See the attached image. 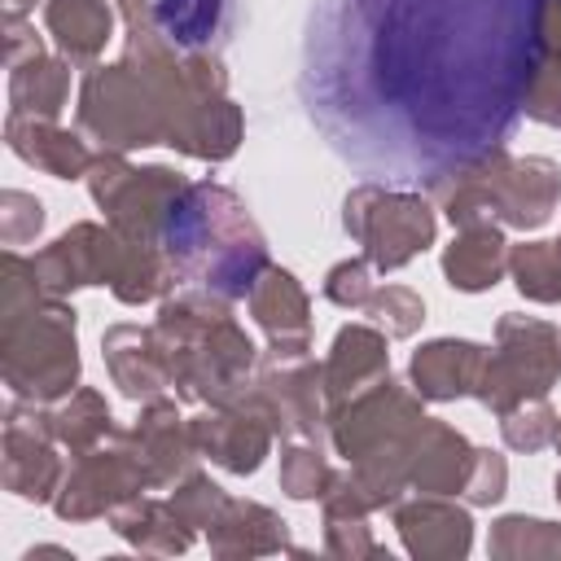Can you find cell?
I'll list each match as a JSON object with an SVG mask.
<instances>
[{"label": "cell", "instance_id": "cell-14", "mask_svg": "<svg viewBox=\"0 0 561 561\" xmlns=\"http://www.w3.org/2000/svg\"><path fill=\"white\" fill-rule=\"evenodd\" d=\"M473 460H478V451L456 430H447L443 421H425L412 438L408 482H416L421 491H465Z\"/></svg>", "mask_w": 561, "mask_h": 561}, {"label": "cell", "instance_id": "cell-18", "mask_svg": "<svg viewBox=\"0 0 561 561\" xmlns=\"http://www.w3.org/2000/svg\"><path fill=\"white\" fill-rule=\"evenodd\" d=\"M504 267H508V250H504V237H500L495 224H469V228H460V241H451L447 254H443L447 285L451 289H465V294H478V289L495 285Z\"/></svg>", "mask_w": 561, "mask_h": 561}, {"label": "cell", "instance_id": "cell-25", "mask_svg": "<svg viewBox=\"0 0 561 561\" xmlns=\"http://www.w3.org/2000/svg\"><path fill=\"white\" fill-rule=\"evenodd\" d=\"M329 482H333V473H329V465L320 460L316 447H307V443H289L285 447V456H280V486L294 500H316V495L329 491Z\"/></svg>", "mask_w": 561, "mask_h": 561}, {"label": "cell", "instance_id": "cell-13", "mask_svg": "<svg viewBox=\"0 0 561 561\" xmlns=\"http://www.w3.org/2000/svg\"><path fill=\"white\" fill-rule=\"evenodd\" d=\"M486 368V351L473 342L438 337L412 355V386L421 399H456V394H478Z\"/></svg>", "mask_w": 561, "mask_h": 561}, {"label": "cell", "instance_id": "cell-28", "mask_svg": "<svg viewBox=\"0 0 561 561\" xmlns=\"http://www.w3.org/2000/svg\"><path fill=\"white\" fill-rule=\"evenodd\" d=\"M548 438H557V416L543 399H526L504 412V443L517 451H539Z\"/></svg>", "mask_w": 561, "mask_h": 561}, {"label": "cell", "instance_id": "cell-31", "mask_svg": "<svg viewBox=\"0 0 561 561\" xmlns=\"http://www.w3.org/2000/svg\"><path fill=\"white\" fill-rule=\"evenodd\" d=\"M504 478H508L504 460H500L495 451H478V460H473V473H469V486H465V495H469L473 504H495V500L504 495Z\"/></svg>", "mask_w": 561, "mask_h": 561}, {"label": "cell", "instance_id": "cell-8", "mask_svg": "<svg viewBox=\"0 0 561 561\" xmlns=\"http://www.w3.org/2000/svg\"><path fill=\"white\" fill-rule=\"evenodd\" d=\"M272 430L276 425L267 421L259 394H250L245 403H215V412H206L188 425L193 447L206 451L215 465H224L232 473H254L259 469Z\"/></svg>", "mask_w": 561, "mask_h": 561}, {"label": "cell", "instance_id": "cell-33", "mask_svg": "<svg viewBox=\"0 0 561 561\" xmlns=\"http://www.w3.org/2000/svg\"><path fill=\"white\" fill-rule=\"evenodd\" d=\"M557 500H561V473H557Z\"/></svg>", "mask_w": 561, "mask_h": 561}, {"label": "cell", "instance_id": "cell-11", "mask_svg": "<svg viewBox=\"0 0 561 561\" xmlns=\"http://www.w3.org/2000/svg\"><path fill=\"white\" fill-rule=\"evenodd\" d=\"M381 377H390L381 333L368 329V324H346V329L333 337V355H329V364L320 368L324 399L337 408V403H346L351 394L377 386Z\"/></svg>", "mask_w": 561, "mask_h": 561}, {"label": "cell", "instance_id": "cell-3", "mask_svg": "<svg viewBox=\"0 0 561 561\" xmlns=\"http://www.w3.org/2000/svg\"><path fill=\"white\" fill-rule=\"evenodd\" d=\"M4 381L18 399L48 403L75 390V311L39 289L31 259L4 254Z\"/></svg>", "mask_w": 561, "mask_h": 561}, {"label": "cell", "instance_id": "cell-15", "mask_svg": "<svg viewBox=\"0 0 561 561\" xmlns=\"http://www.w3.org/2000/svg\"><path fill=\"white\" fill-rule=\"evenodd\" d=\"M245 298L254 320L272 333V351H307V294L289 272L263 267Z\"/></svg>", "mask_w": 561, "mask_h": 561}, {"label": "cell", "instance_id": "cell-35", "mask_svg": "<svg viewBox=\"0 0 561 561\" xmlns=\"http://www.w3.org/2000/svg\"><path fill=\"white\" fill-rule=\"evenodd\" d=\"M557 250H561V241H557Z\"/></svg>", "mask_w": 561, "mask_h": 561}, {"label": "cell", "instance_id": "cell-16", "mask_svg": "<svg viewBox=\"0 0 561 561\" xmlns=\"http://www.w3.org/2000/svg\"><path fill=\"white\" fill-rule=\"evenodd\" d=\"M4 136H9L13 153H22L26 162H35L39 171H48V175H57V180L88 175L92 162H96V158L83 149L79 136L61 131V127L48 123V118H13V114H9Z\"/></svg>", "mask_w": 561, "mask_h": 561}, {"label": "cell", "instance_id": "cell-5", "mask_svg": "<svg viewBox=\"0 0 561 561\" xmlns=\"http://www.w3.org/2000/svg\"><path fill=\"white\" fill-rule=\"evenodd\" d=\"M346 232L364 245L373 267L394 272L434 241V210L416 193L359 184L346 197Z\"/></svg>", "mask_w": 561, "mask_h": 561}, {"label": "cell", "instance_id": "cell-27", "mask_svg": "<svg viewBox=\"0 0 561 561\" xmlns=\"http://www.w3.org/2000/svg\"><path fill=\"white\" fill-rule=\"evenodd\" d=\"M364 311H368V316H373L390 337H408V333L421 324V316H425L421 298H416L412 289H403V285L373 289V294H368V302H364Z\"/></svg>", "mask_w": 561, "mask_h": 561}, {"label": "cell", "instance_id": "cell-21", "mask_svg": "<svg viewBox=\"0 0 561 561\" xmlns=\"http://www.w3.org/2000/svg\"><path fill=\"white\" fill-rule=\"evenodd\" d=\"M44 22H48L57 48L79 66H88L114 31V13L105 9V0H48Z\"/></svg>", "mask_w": 561, "mask_h": 561}, {"label": "cell", "instance_id": "cell-7", "mask_svg": "<svg viewBox=\"0 0 561 561\" xmlns=\"http://www.w3.org/2000/svg\"><path fill=\"white\" fill-rule=\"evenodd\" d=\"M149 482H153V478H149L140 451H136L123 434H114L110 447H105V438H101V443H92L88 451H79L75 469H70L66 482H61L57 513H61V517H75V522L101 517V513H114L118 504L136 500Z\"/></svg>", "mask_w": 561, "mask_h": 561}, {"label": "cell", "instance_id": "cell-29", "mask_svg": "<svg viewBox=\"0 0 561 561\" xmlns=\"http://www.w3.org/2000/svg\"><path fill=\"white\" fill-rule=\"evenodd\" d=\"M0 232H4V245H22V241H31L39 228H44V206L31 197V193H18V188H9L4 197H0Z\"/></svg>", "mask_w": 561, "mask_h": 561}, {"label": "cell", "instance_id": "cell-1", "mask_svg": "<svg viewBox=\"0 0 561 561\" xmlns=\"http://www.w3.org/2000/svg\"><path fill=\"white\" fill-rule=\"evenodd\" d=\"M539 57V0H320L302 96L355 162L434 188L500 153Z\"/></svg>", "mask_w": 561, "mask_h": 561}, {"label": "cell", "instance_id": "cell-19", "mask_svg": "<svg viewBox=\"0 0 561 561\" xmlns=\"http://www.w3.org/2000/svg\"><path fill=\"white\" fill-rule=\"evenodd\" d=\"M136 451L149 469L153 482H171L188 473V456H193V434L180 425L175 408L162 399H149L145 421L136 425Z\"/></svg>", "mask_w": 561, "mask_h": 561}, {"label": "cell", "instance_id": "cell-17", "mask_svg": "<svg viewBox=\"0 0 561 561\" xmlns=\"http://www.w3.org/2000/svg\"><path fill=\"white\" fill-rule=\"evenodd\" d=\"M394 526L416 557H465L469 552V517L443 500H416L394 513Z\"/></svg>", "mask_w": 561, "mask_h": 561}, {"label": "cell", "instance_id": "cell-30", "mask_svg": "<svg viewBox=\"0 0 561 561\" xmlns=\"http://www.w3.org/2000/svg\"><path fill=\"white\" fill-rule=\"evenodd\" d=\"M368 294H373V285H368V259H346L324 280V298L337 302V307H364Z\"/></svg>", "mask_w": 561, "mask_h": 561}, {"label": "cell", "instance_id": "cell-6", "mask_svg": "<svg viewBox=\"0 0 561 561\" xmlns=\"http://www.w3.org/2000/svg\"><path fill=\"white\" fill-rule=\"evenodd\" d=\"M88 184H92L96 206L110 215V228H118L131 241H158L171 202L184 193V180L175 171H167V167L136 171L114 153L92 162Z\"/></svg>", "mask_w": 561, "mask_h": 561}, {"label": "cell", "instance_id": "cell-32", "mask_svg": "<svg viewBox=\"0 0 561 561\" xmlns=\"http://www.w3.org/2000/svg\"><path fill=\"white\" fill-rule=\"evenodd\" d=\"M26 4H31V0H9V13H22Z\"/></svg>", "mask_w": 561, "mask_h": 561}, {"label": "cell", "instance_id": "cell-26", "mask_svg": "<svg viewBox=\"0 0 561 561\" xmlns=\"http://www.w3.org/2000/svg\"><path fill=\"white\" fill-rule=\"evenodd\" d=\"M522 110H526L530 118H539V123L561 127V53L539 48L535 70H530V83H526V105H522Z\"/></svg>", "mask_w": 561, "mask_h": 561}, {"label": "cell", "instance_id": "cell-22", "mask_svg": "<svg viewBox=\"0 0 561 561\" xmlns=\"http://www.w3.org/2000/svg\"><path fill=\"white\" fill-rule=\"evenodd\" d=\"M48 421H53V434L61 443H70L75 451H88L92 443L110 438V408L92 390L70 394V403H61L57 412H48Z\"/></svg>", "mask_w": 561, "mask_h": 561}, {"label": "cell", "instance_id": "cell-9", "mask_svg": "<svg viewBox=\"0 0 561 561\" xmlns=\"http://www.w3.org/2000/svg\"><path fill=\"white\" fill-rule=\"evenodd\" d=\"M53 434V421L48 416H35V408H9V421H4V486L22 500H48L53 486H57V456L48 447Z\"/></svg>", "mask_w": 561, "mask_h": 561}, {"label": "cell", "instance_id": "cell-10", "mask_svg": "<svg viewBox=\"0 0 561 561\" xmlns=\"http://www.w3.org/2000/svg\"><path fill=\"white\" fill-rule=\"evenodd\" d=\"M145 22L171 53L206 57L210 44H219L228 31V0H153L145 9Z\"/></svg>", "mask_w": 561, "mask_h": 561}, {"label": "cell", "instance_id": "cell-12", "mask_svg": "<svg viewBox=\"0 0 561 561\" xmlns=\"http://www.w3.org/2000/svg\"><path fill=\"white\" fill-rule=\"evenodd\" d=\"M105 364L127 399H158L162 386L171 381L162 337L136 324H114L105 333Z\"/></svg>", "mask_w": 561, "mask_h": 561}, {"label": "cell", "instance_id": "cell-2", "mask_svg": "<svg viewBox=\"0 0 561 561\" xmlns=\"http://www.w3.org/2000/svg\"><path fill=\"white\" fill-rule=\"evenodd\" d=\"M175 276L215 289L224 298H245L267 267V250L245 206L219 184H184L171 202L158 237Z\"/></svg>", "mask_w": 561, "mask_h": 561}, {"label": "cell", "instance_id": "cell-4", "mask_svg": "<svg viewBox=\"0 0 561 561\" xmlns=\"http://www.w3.org/2000/svg\"><path fill=\"white\" fill-rule=\"evenodd\" d=\"M500 351L486 355L478 399L500 416L526 399H543L561 377V333L543 320L504 316L500 320Z\"/></svg>", "mask_w": 561, "mask_h": 561}, {"label": "cell", "instance_id": "cell-23", "mask_svg": "<svg viewBox=\"0 0 561 561\" xmlns=\"http://www.w3.org/2000/svg\"><path fill=\"white\" fill-rule=\"evenodd\" d=\"M508 267L517 276V289L535 302H561V250L530 241L508 254Z\"/></svg>", "mask_w": 561, "mask_h": 561}, {"label": "cell", "instance_id": "cell-24", "mask_svg": "<svg viewBox=\"0 0 561 561\" xmlns=\"http://www.w3.org/2000/svg\"><path fill=\"white\" fill-rule=\"evenodd\" d=\"M491 552L500 557H535V552H561V530L539 517H504L495 522Z\"/></svg>", "mask_w": 561, "mask_h": 561}, {"label": "cell", "instance_id": "cell-20", "mask_svg": "<svg viewBox=\"0 0 561 561\" xmlns=\"http://www.w3.org/2000/svg\"><path fill=\"white\" fill-rule=\"evenodd\" d=\"M70 92V70L66 61H53L44 53L9 66V114L13 118H57Z\"/></svg>", "mask_w": 561, "mask_h": 561}, {"label": "cell", "instance_id": "cell-34", "mask_svg": "<svg viewBox=\"0 0 561 561\" xmlns=\"http://www.w3.org/2000/svg\"><path fill=\"white\" fill-rule=\"evenodd\" d=\"M557 447H561V425H557Z\"/></svg>", "mask_w": 561, "mask_h": 561}]
</instances>
